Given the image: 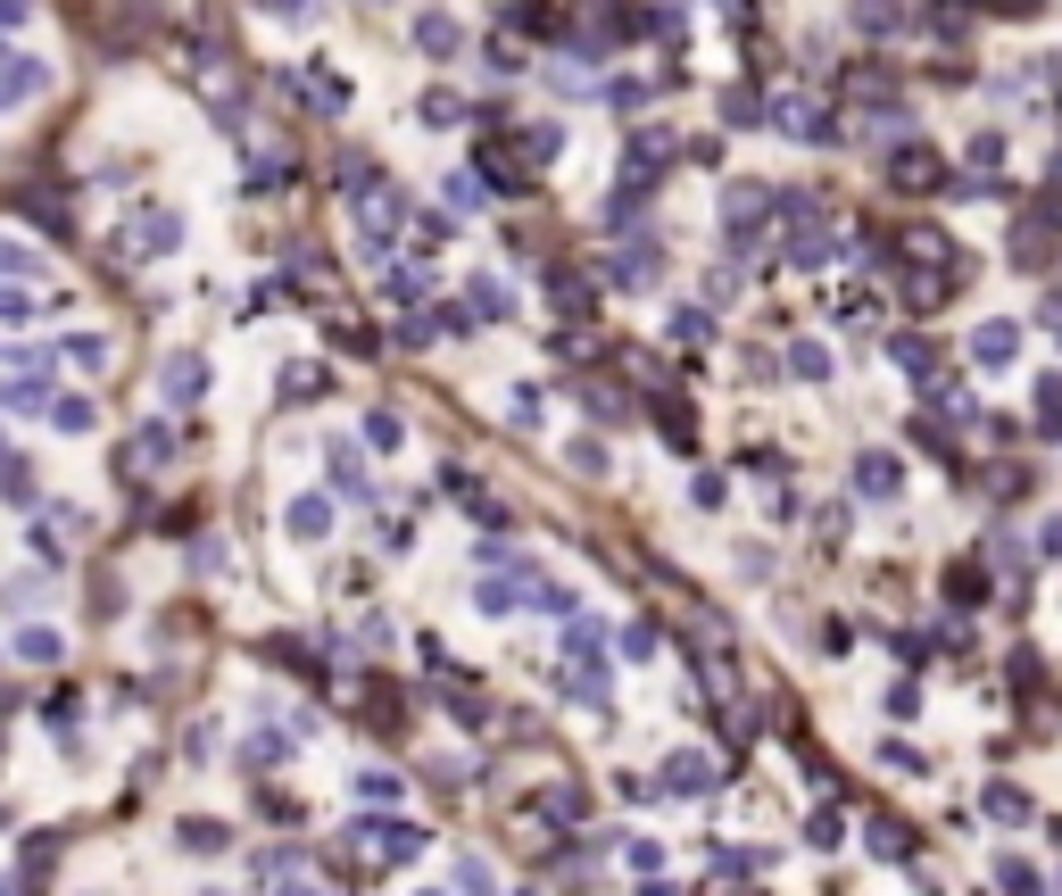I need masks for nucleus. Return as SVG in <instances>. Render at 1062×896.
Masks as SVG:
<instances>
[{"mask_svg": "<svg viewBox=\"0 0 1062 896\" xmlns=\"http://www.w3.org/2000/svg\"><path fill=\"white\" fill-rule=\"evenodd\" d=\"M42 399H51V391H42V366L18 373V382H0V407H42Z\"/></svg>", "mask_w": 1062, "mask_h": 896, "instance_id": "obj_36", "label": "nucleus"}, {"mask_svg": "<svg viewBox=\"0 0 1062 896\" xmlns=\"http://www.w3.org/2000/svg\"><path fill=\"white\" fill-rule=\"evenodd\" d=\"M466 316L506 324V316H515V291H506V282H490V275H473V282H466Z\"/></svg>", "mask_w": 1062, "mask_h": 896, "instance_id": "obj_19", "label": "nucleus"}, {"mask_svg": "<svg viewBox=\"0 0 1062 896\" xmlns=\"http://www.w3.org/2000/svg\"><path fill=\"white\" fill-rule=\"evenodd\" d=\"M175 233H183L175 216H142V233H133V249H175Z\"/></svg>", "mask_w": 1062, "mask_h": 896, "instance_id": "obj_41", "label": "nucleus"}, {"mask_svg": "<svg viewBox=\"0 0 1062 896\" xmlns=\"http://www.w3.org/2000/svg\"><path fill=\"white\" fill-rule=\"evenodd\" d=\"M888 183H896V191H938V183H947V158H938L930 142H896Z\"/></svg>", "mask_w": 1062, "mask_h": 896, "instance_id": "obj_6", "label": "nucleus"}, {"mask_svg": "<svg viewBox=\"0 0 1062 896\" xmlns=\"http://www.w3.org/2000/svg\"><path fill=\"white\" fill-rule=\"evenodd\" d=\"M947 597H954V606H980V597H988V581H980V564H954V573H947Z\"/></svg>", "mask_w": 1062, "mask_h": 896, "instance_id": "obj_37", "label": "nucleus"}, {"mask_svg": "<svg viewBox=\"0 0 1062 896\" xmlns=\"http://www.w3.org/2000/svg\"><path fill=\"white\" fill-rule=\"evenodd\" d=\"M847 839V821H839V805H821L814 821H805V847H814V855H830V847Z\"/></svg>", "mask_w": 1062, "mask_h": 896, "instance_id": "obj_33", "label": "nucleus"}, {"mask_svg": "<svg viewBox=\"0 0 1062 896\" xmlns=\"http://www.w3.org/2000/svg\"><path fill=\"white\" fill-rule=\"evenodd\" d=\"M34 266H42V258H34L25 242H0V275H34Z\"/></svg>", "mask_w": 1062, "mask_h": 896, "instance_id": "obj_54", "label": "nucleus"}, {"mask_svg": "<svg viewBox=\"0 0 1062 896\" xmlns=\"http://www.w3.org/2000/svg\"><path fill=\"white\" fill-rule=\"evenodd\" d=\"M789 373H797V382H830V349H821V340H797V349H789Z\"/></svg>", "mask_w": 1062, "mask_h": 896, "instance_id": "obj_32", "label": "nucleus"}, {"mask_svg": "<svg viewBox=\"0 0 1062 896\" xmlns=\"http://www.w3.org/2000/svg\"><path fill=\"white\" fill-rule=\"evenodd\" d=\"M980 814H988V821H996V830H1021V821H1029V814H1038V805H1029V797H1021V788H1013V781H996V788H988V797H980Z\"/></svg>", "mask_w": 1062, "mask_h": 896, "instance_id": "obj_21", "label": "nucleus"}, {"mask_svg": "<svg viewBox=\"0 0 1062 896\" xmlns=\"http://www.w3.org/2000/svg\"><path fill=\"white\" fill-rule=\"evenodd\" d=\"M25 92H42V67H34V58H9V67H0V109L25 100Z\"/></svg>", "mask_w": 1062, "mask_h": 896, "instance_id": "obj_29", "label": "nucleus"}, {"mask_svg": "<svg viewBox=\"0 0 1062 896\" xmlns=\"http://www.w3.org/2000/svg\"><path fill=\"white\" fill-rule=\"evenodd\" d=\"M905 18H914L905 0H856V25H863V34H905Z\"/></svg>", "mask_w": 1062, "mask_h": 896, "instance_id": "obj_24", "label": "nucleus"}, {"mask_svg": "<svg viewBox=\"0 0 1062 896\" xmlns=\"http://www.w3.org/2000/svg\"><path fill=\"white\" fill-rule=\"evenodd\" d=\"M971 357H980V366H1013V357H1021V324H980V333H971Z\"/></svg>", "mask_w": 1062, "mask_h": 896, "instance_id": "obj_16", "label": "nucleus"}, {"mask_svg": "<svg viewBox=\"0 0 1062 896\" xmlns=\"http://www.w3.org/2000/svg\"><path fill=\"white\" fill-rule=\"evenodd\" d=\"M506 25H515V34H564V18L548 9V0H515V9H506Z\"/></svg>", "mask_w": 1062, "mask_h": 896, "instance_id": "obj_26", "label": "nucleus"}, {"mask_svg": "<svg viewBox=\"0 0 1062 896\" xmlns=\"http://www.w3.org/2000/svg\"><path fill=\"white\" fill-rule=\"evenodd\" d=\"M1038 432H1062V373L1038 382Z\"/></svg>", "mask_w": 1062, "mask_h": 896, "instance_id": "obj_39", "label": "nucleus"}, {"mask_svg": "<svg viewBox=\"0 0 1062 896\" xmlns=\"http://www.w3.org/2000/svg\"><path fill=\"white\" fill-rule=\"evenodd\" d=\"M333 482L349 490V499H366V466H357V448H333Z\"/></svg>", "mask_w": 1062, "mask_h": 896, "instance_id": "obj_43", "label": "nucleus"}, {"mask_svg": "<svg viewBox=\"0 0 1062 896\" xmlns=\"http://www.w3.org/2000/svg\"><path fill=\"white\" fill-rule=\"evenodd\" d=\"M308 9H316V0H275V18H308Z\"/></svg>", "mask_w": 1062, "mask_h": 896, "instance_id": "obj_59", "label": "nucleus"}, {"mask_svg": "<svg viewBox=\"0 0 1062 896\" xmlns=\"http://www.w3.org/2000/svg\"><path fill=\"white\" fill-rule=\"evenodd\" d=\"M167 448H175L167 432H142V440L125 448V466H133V473H158V466H167Z\"/></svg>", "mask_w": 1062, "mask_h": 896, "instance_id": "obj_34", "label": "nucleus"}, {"mask_svg": "<svg viewBox=\"0 0 1062 896\" xmlns=\"http://www.w3.org/2000/svg\"><path fill=\"white\" fill-rule=\"evenodd\" d=\"M896 366H914V373H930V349H921V333H896Z\"/></svg>", "mask_w": 1062, "mask_h": 896, "instance_id": "obj_55", "label": "nucleus"}, {"mask_svg": "<svg viewBox=\"0 0 1062 896\" xmlns=\"http://www.w3.org/2000/svg\"><path fill=\"white\" fill-rule=\"evenodd\" d=\"M772 133H789V142H830V125H821V100H772Z\"/></svg>", "mask_w": 1062, "mask_h": 896, "instance_id": "obj_8", "label": "nucleus"}, {"mask_svg": "<svg viewBox=\"0 0 1062 896\" xmlns=\"http://www.w3.org/2000/svg\"><path fill=\"white\" fill-rule=\"evenodd\" d=\"M299 872V847H266L258 855V880H291Z\"/></svg>", "mask_w": 1062, "mask_h": 896, "instance_id": "obj_45", "label": "nucleus"}, {"mask_svg": "<svg viewBox=\"0 0 1062 896\" xmlns=\"http://www.w3.org/2000/svg\"><path fill=\"white\" fill-rule=\"evenodd\" d=\"M581 814H590V797H581L573 781H548L540 788V821H548V830H581Z\"/></svg>", "mask_w": 1062, "mask_h": 896, "instance_id": "obj_15", "label": "nucleus"}, {"mask_svg": "<svg viewBox=\"0 0 1062 896\" xmlns=\"http://www.w3.org/2000/svg\"><path fill=\"white\" fill-rule=\"evenodd\" d=\"M764 216H772V183H730L723 191V233H730V249H739L747 233H764Z\"/></svg>", "mask_w": 1062, "mask_h": 896, "instance_id": "obj_4", "label": "nucleus"}, {"mask_svg": "<svg viewBox=\"0 0 1062 896\" xmlns=\"http://www.w3.org/2000/svg\"><path fill=\"white\" fill-rule=\"evenodd\" d=\"M523 597H532V573L523 581H473V606H482V615H515Z\"/></svg>", "mask_w": 1062, "mask_h": 896, "instance_id": "obj_22", "label": "nucleus"}, {"mask_svg": "<svg viewBox=\"0 0 1062 896\" xmlns=\"http://www.w3.org/2000/svg\"><path fill=\"white\" fill-rule=\"evenodd\" d=\"M440 191H448V216H473V208L490 200V183H482V175H448Z\"/></svg>", "mask_w": 1062, "mask_h": 896, "instance_id": "obj_31", "label": "nucleus"}, {"mask_svg": "<svg viewBox=\"0 0 1062 896\" xmlns=\"http://www.w3.org/2000/svg\"><path fill=\"white\" fill-rule=\"evenodd\" d=\"M18 656H34V664H58V631H25Z\"/></svg>", "mask_w": 1062, "mask_h": 896, "instance_id": "obj_53", "label": "nucleus"}, {"mask_svg": "<svg viewBox=\"0 0 1062 896\" xmlns=\"http://www.w3.org/2000/svg\"><path fill=\"white\" fill-rule=\"evenodd\" d=\"M623 656H631V664H648V656H656V623H631V631H623Z\"/></svg>", "mask_w": 1062, "mask_h": 896, "instance_id": "obj_51", "label": "nucleus"}, {"mask_svg": "<svg viewBox=\"0 0 1062 896\" xmlns=\"http://www.w3.org/2000/svg\"><path fill=\"white\" fill-rule=\"evenodd\" d=\"M366 440H373V448H399V440H407V424H399L391 407H373V415H366Z\"/></svg>", "mask_w": 1062, "mask_h": 896, "instance_id": "obj_42", "label": "nucleus"}, {"mask_svg": "<svg viewBox=\"0 0 1062 896\" xmlns=\"http://www.w3.org/2000/svg\"><path fill=\"white\" fill-rule=\"evenodd\" d=\"M357 224H366L373 242H382V233H391V224H407V191H357Z\"/></svg>", "mask_w": 1062, "mask_h": 896, "instance_id": "obj_11", "label": "nucleus"}, {"mask_svg": "<svg viewBox=\"0 0 1062 896\" xmlns=\"http://www.w3.org/2000/svg\"><path fill=\"white\" fill-rule=\"evenodd\" d=\"M648 415H656V432H672V448H681V457L697 448V415H690V399H681V391H656Z\"/></svg>", "mask_w": 1062, "mask_h": 896, "instance_id": "obj_9", "label": "nucleus"}, {"mask_svg": "<svg viewBox=\"0 0 1062 896\" xmlns=\"http://www.w3.org/2000/svg\"><path fill=\"white\" fill-rule=\"evenodd\" d=\"M200 391H208V357L175 349V357H167V399H175V407H191Z\"/></svg>", "mask_w": 1062, "mask_h": 896, "instance_id": "obj_20", "label": "nucleus"}, {"mask_svg": "<svg viewBox=\"0 0 1062 896\" xmlns=\"http://www.w3.org/2000/svg\"><path fill=\"white\" fill-rule=\"evenodd\" d=\"M581 407H590V415H606V424H615V415H623V399H615V382H590V391H581Z\"/></svg>", "mask_w": 1062, "mask_h": 896, "instance_id": "obj_47", "label": "nucleus"}, {"mask_svg": "<svg viewBox=\"0 0 1062 896\" xmlns=\"http://www.w3.org/2000/svg\"><path fill=\"white\" fill-rule=\"evenodd\" d=\"M357 797H366V805H399V781H391V772H366V781H357Z\"/></svg>", "mask_w": 1062, "mask_h": 896, "instance_id": "obj_49", "label": "nucleus"}, {"mask_svg": "<svg viewBox=\"0 0 1062 896\" xmlns=\"http://www.w3.org/2000/svg\"><path fill=\"white\" fill-rule=\"evenodd\" d=\"M557 142H564V133H557V125H523V133H515V149H523V167H548V158H557Z\"/></svg>", "mask_w": 1062, "mask_h": 896, "instance_id": "obj_30", "label": "nucleus"}, {"mask_svg": "<svg viewBox=\"0 0 1062 896\" xmlns=\"http://www.w3.org/2000/svg\"><path fill=\"white\" fill-rule=\"evenodd\" d=\"M25 9H34V0H0V25H18V18H25Z\"/></svg>", "mask_w": 1062, "mask_h": 896, "instance_id": "obj_58", "label": "nucleus"}, {"mask_svg": "<svg viewBox=\"0 0 1062 896\" xmlns=\"http://www.w3.org/2000/svg\"><path fill=\"white\" fill-rule=\"evenodd\" d=\"M382 291H391V299H424V291H432V266H424V258L391 266V275H382Z\"/></svg>", "mask_w": 1062, "mask_h": 896, "instance_id": "obj_28", "label": "nucleus"}, {"mask_svg": "<svg viewBox=\"0 0 1062 896\" xmlns=\"http://www.w3.org/2000/svg\"><path fill=\"white\" fill-rule=\"evenodd\" d=\"M631 872H639V880H664V847L639 839V847H631Z\"/></svg>", "mask_w": 1062, "mask_h": 896, "instance_id": "obj_52", "label": "nucleus"}, {"mask_svg": "<svg viewBox=\"0 0 1062 896\" xmlns=\"http://www.w3.org/2000/svg\"><path fill=\"white\" fill-rule=\"evenodd\" d=\"M1046 324H1062V282H1054V299H1046Z\"/></svg>", "mask_w": 1062, "mask_h": 896, "instance_id": "obj_60", "label": "nucleus"}, {"mask_svg": "<svg viewBox=\"0 0 1062 896\" xmlns=\"http://www.w3.org/2000/svg\"><path fill=\"white\" fill-rule=\"evenodd\" d=\"M672 333H681V340H714V316H706V307H681V316H672Z\"/></svg>", "mask_w": 1062, "mask_h": 896, "instance_id": "obj_48", "label": "nucleus"}, {"mask_svg": "<svg viewBox=\"0 0 1062 896\" xmlns=\"http://www.w3.org/2000/svg\"><path fill=\"white\" fill-rule=\"evenodd\" d=\"M299 92L316 100L324 116H340V109H349V83H340V75H324V67H316V75H299Z\"/></svg>", "mask_w": 1062, "mask_h": 896, "instance_id": "obj_27", "label": "nucleus"}, {"mask_svg": "<svg viewBox=\"0 0 1062 896\" xmlns=\"http://www.w3.org/2000/svg\"><path fill=\"white\" fill-rule=\"evenodd\" d=\"M333 531V499H291V540H324Z\"/></svg>", "mask_w": 1062, "mask_h": 896, "instance_id": "obj_25", "label": "nucleus"}, {"mask_svg": "<svg viewBox=\"0 0 1062 896\" xmlns=\"http://www.w3.org/2000/svg\"><path fill=\"white\" fill-rule=\"evenodd\" d=\"M564 656H573V672H564V681H573V697H590V706L615 723V706H606V631H597L590 615H573V639H564Z\"/></svg>", "mask_w": 1062, "mask_h": 896, "instance_id": "obj_1", "label": "nucleus"}, {"mask_svg": "<svg viewBox=\"0 0 1062 896\" xmlns=\"http://www.w3.org/2000/svg\"><path fill=\"white\" fill-rule=\"evenodd\" d=\"M548 299H557L564 316H590V275H573V266H548Z\"/></svg>", "mask_w": 1062, "mask_h": 896, "instance_id": "obj_23", "label": "nucleus"}, {"mask_svg": "<svg viewBox=\"0 0 1062 896\" xmlns=\"http://www.w3.org/2000/svg\"><path fill=\"white\" fill-rule=\"evenodd\" d=\"M971 167H1005V133H971Z\"/></svg>", "mask_w": 1062, "mask_h": 896, "instance_id": "obj_50", "label": "nucleus"}, {"mask_svg": "<svg viewBox=\"0 0 1062 896\" xmlns=\"http://www.w3.org/2000/svg\"><path fill=\"white\" fill-rule=\"evenodd\" d=\"M349 839L366 847L373 863H415V855H424V847H432L424 830H415V821H357Z\"/></svg>", "mask_w": 1062, "mask_h": 896, "instance_id": "obj_2", "label": "nucleus"}, {"mask_svg": "<svg viewBox=\"0 0 1062 896\" xmlns=\"http://www.w3.org/2000/svg\"><path fill=\"white\" fill-rule=\"evenodd\" d=\"M415 116H424V125H457L466 100H457V92H424V100H415Z\"/></svg>", "mask_w": 1062, "mask_h": 896, "instance_id": "obj_38", "label": "nucleus"}, {"mask_svg": "<svg viewBox=\"0 0 1062 896\" xmlns=\"http://www.w3.org/2000/svg\"><path fill=\"white\" fill-rule=\"evenodd\" d=\"M473 175H482L499 200H523V191H532V167H523V149H506V142H482V149H473Z\"/></svg>", "mask_w": 1062, "mask_h": 896, "instance_id": "obj_3", "label": "nucleus"}, {"mask_svg": "<svg viewBox=\"0 0 1062 896\" xmlns=\"http://www.w3.org/2000/svg\"><path fill=\"white\" fill-rule=\"evenodd\" d=\"M656 788H664V797H714V764L697 755V747H672L664 764H656Z\"/></svg>", "mask_w": 1062, "mask_h": 896, "instance_id": "obj_5", "label": "nucleus"}, {"mask_svg": "<svg viewBox=\"0 0 1062 896\" xmlns=\"http://www.w3.org/2000/svg\"><path fill=\"white\" fill-rule=\"evenodd\" d=\"M856 490H863V499H896V490H905V466L880 457V448H863V457H856Z\"/></svg>", "mask_w": 1062, "mask_h": 896, "instance_id": "obj_14", "label": "nucleus"}, {"mask_svg": "<svg viewBox=\"0 0 1062 896\" xmlns=\"http://www.w3.org/2000/svg\"><path fill=\"white\" fill-rule=\"evenodd\" d=\"M1054 847H1062V821H1054Z\"/></svg>", "mask_w": 1062, "mask_h": 896, "instance_id": "obj_61", "label": "nucleus"}, {"mask_svg": "<svg viewBox=\"0 0 1062 896\" xmlns=\"http://www.w3.org/2000/svg\"><path fill=\"white\" fill-rule=\"evenodd\" d=\"M723 116H730V125H756V116H764V100L747 92V83H730V92H723Z\"/></svg>", "mask_w": 1062, "mask_h": 896, "instance_id": "obj_40", "label": "nucleus"}, {"mask_svg": "<svg viewBox=\"0 0 1062 896\" xmlns=\"http://www.w3.org/2000/svg\"><path fill=\"white\" fill-rule=\"evenodd\" d=\"M564 466H573V473H606V440H573V448H564Z\"/></svg>", "mask_w": 1062, "mask_h": 896, "instance_id": "obj_44", "label": "nucleus"}, {"mask_svg": "<svg viewBox=\"0 0 1062 896\" xmlns=\"http://www.w3.org/2000/svg\"><path fill=\"white\" fill-rule=\"evenodd\" d=\"M1038 548H1046V557H1062V523H1046V531H1038Z\"/></svg>", "mask_w": 1062, "mask_h": 896, "instance_id": "obj_57", "label": "nucleus"}, {"mask_svg": "<svg viewBox=\"0 0 1062 896\" xmlns=\"http://www.w3.org/2000/svg\"><path fill=\"white\" fill-rule=\"evenodd\" d=\"M448 490H457V506H466V515H473V523H482V531H506V506H499V499H490V490H482V482H473V473H466V466H448Z\"/></svg>", "mask_w": 1062, "mask_h": 896, "instance_id": "obj_10", "label": "nucleus"}, {"mask_svg": "<svg viewBox=\"0 0 1062 896\" xmlns=\"http://www.w3.org/2000/svg\"><path fill=\"white\" fill-rule=\"evenodd\" d=\"M415 51H424V58H457V51H466V34H457V18H440V9H424V18H415Z\"/></svg>", "mask_w": 1062, "mask_h": 896, "instance_id": "obj_18", "label": "nucleus"}, {"mask_svg": "<svg viewBox=\"0 0 1062 896\" xmlns=\"http://www.w3.org/2000/svg\"><path fill=\"white\" fill-rule=\"evenodd\" d=\"M1046 258H1054V233H1046V216H1021V224H1013V266H1021V275H1038Z\"/></svg>", "mask_w": 1062, "mask_h": 896, "instance_id": "obj_17", "label": "nucleus"}, {"mask_svg": "<svg viewBox=\"0 0 1062 896\" xmlns=\"http://www.w3.org/2000/svg\"><path fill=\"white\" fill-rule=\"evenodd\" d=\"M789 266H830L839 258V242H830V233H821V216H805V224H789Z\"/></svg>", "mask_w": 1062, "mask_h": 896, "instance_id": "obj_13", "label": "nucleus"}, {"mask_svg": "<svg viewBox=\"0 0 1062 896\" xmlns=\"http://www.w3.org/2000/svg\"><path fill=\"white\" fill-rule=\"evenodd\" d=\"M282 399H291V407L324 399V366H291V373H282Z\"/></svg>", "mask_w": 1062, "mask_h": 896, "instance_id": "obj_35", "label": "nucleus"}, {"mask_svg": "<svg viewBox=\"0 0 1062 896\" xmlns=\"http://www.w3.org/2000/svg\"><path fill=\"white\" fill-rule=\"evenodd\" d=\"M606 282H615V291H648V282H664V249H656V242H623L615 258H606Z\"/></svg>", "mask_w": 1062, "mask_h": 896, "instance_id": "obj_7", "label": "nucleus"}, {"mask_svg": "<svg viewBox=\"0 0 1062 896\" xmlns=\"http://www.w3.org/2000/svg\"><path fill=\"white\" fill-rule=\"evenodd\" d=\"M863 847H872L880 863H914V830H905L896 814H872V821H863Z\"/></svg>", "mask_w": 1062, "mask_h": 896, "instance_id": "obj_12", "label": "nucleus"}, {"mask_svg": "<svg viewBox=\"0 0 1062 896\" xmlns=\"http://www.w3.org/2000/svg\"><path fill=\"white\" fill-rule=\"evenodd\" d=\"M996 880H1005V888H1038V872H1029L1021 855H1005V863H996Z\"/></svg>", "mask_w": 1062, "mask_h": 896, "instance_id": "obj_56", "label": "nucleus"}, {"mask_svg": "<svg viewBox=\"0 0 1062 896\" xmlns=\"http://www.w3.org/2000/svg\"><path fill=\"white\" fill-rule=\"evenodd\" d=\"M639 100H648V83H639V75H615V83H606V109H639Z\"/></svg>", "mask_w": 1062, "mask_h": 896, "instance_id": "obj_46", "label": "nucleus"}]
</instances>
